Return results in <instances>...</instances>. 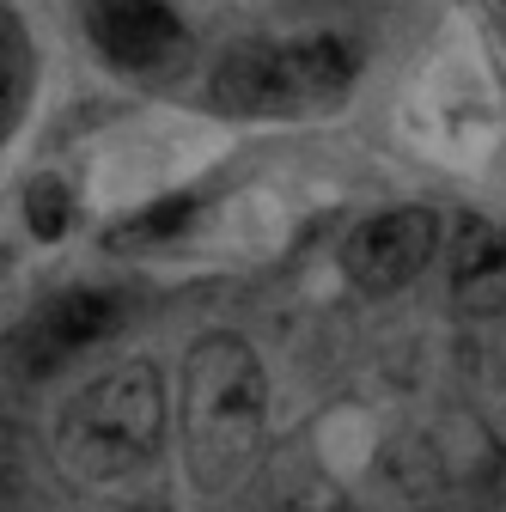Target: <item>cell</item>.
<instances>
[{
    "label": "cell",
    "instance_id": "1",
    "mask_svg": "<svg viewBox=\"0 0 506 512\" xmlns=\"http://www.w3.org/2000/svg\"><path fill=\"white\" fill-rule=\"evenodd\" d=\"M183 464L202 494H232L263 458L269 439V378L244 336H202L183 354L177 391Z\"/></svg>",
    "mask_w": 506,
    "mask_h": 512
},
{
    "label": "cell",
    "instance_id": "2",
    "mask_svg": "<svg viewBox=\"0 0 506 512\" xmlns=\"http://www.w3.org/2000/svg\"><path fill=\"white\" fill-rule=\"evenodd\" d=\"M165 378L147 360L98 372L55 421V464L80 488H122L153 470L165 445Z\"/></svg>",
    "mask_w": 506,
    "mask_h": 512
},
{
    "label": "cell",
    "instance_id": "3",
    "mask_svg": "<svg viewBox=\"0 0 506 512\" xmlns=\"http://www.w3.org/2000/svg\"><path fill=\"white\" fill-rule=\"evenodd\" d=\"M354 86V49L330 31L287 43H244L220 61L214 98L232 116H305Z\"/></svg>",
    "mask_w": 506,
    "mask_h": 512
},
{
    "label": "cell",
    "instance_id": "4",
    "mask_svg": "<svg viewBox=\"0 0 506 512\" xmlns=\"http://www.w3.org/2000/svg\"><path fill=\"white\" fill-rule=\"evenodd\" d=\"M439 256V214L433 208H385L366 214L348 244H342V269L366 293H403L415 275L433 269Z\"/></svg>",
    "mask_w": 506,
    "mask_h": 512
},
{
    "label": "cell",
    "instance_id": "5",
    "mask_svg": "<svg viewBox=\"0 0 506 512\" xmlns=\"http://www.w3.org/2000/svg\"><path fill=\"white\" fill-rule=\"evenodd\" d=\"M86 31L122 74H171L189 43L171 0H86Z\"/></svg>",
    "mask_w": 506,
    "mask_h": 512
},
{
    "label": "cell",
    "instance_id": "6",
    "mask_svg": "<svg viewBox=\"0 0 506 512\" xmlns=\"http://www.w3.org/2000/svg\"><path fill=\"white\" fill-rule=\"evenodd\" d=\"M116 317H122L116 293H68V299L43 305L31 317V330H25V366L49 372L61 360H74L80 348H92V342H104L116 330Z\"/></svg>",
    "mask_w": 506,
    "mask_h": 512
},
{
    "label": "cell",
    "instance_id": "7",
    "mask_svg": "<svg viewBox=\"0 0 506 512\" xmlns=\"http://www.w3.org/2000/svg\"><path fill=\"white\" fill-rule=\"evenodd\" d=\"M452 305L458 317H500L506 311V226L464 220L452 238Z\"/></svg>",
    "mask_w": 506,
    "mask_h": 512
},
{
    "label": "cell",
    "instance_id": "8",
    "mask_svg": "<svg viewBox=\"0 0 506 512\" xmlns=\"http://www.w3.org/2000/svg\"><path fill=\"white\" fill-rule=\"evenodd\" d=\"M25 220H31V232L37 238H61V232H68V189H61L55 177H37L31 183V196H25Z\"/></svg>",
    "mask_w": 506,
    "mask_h": 512
},
{
    "label": "cell",
    "instance_id": "9",
    "mask_svg": "<svg viewBox=\"0 0 506 512\" xmlns=\"http://www.w3.org/2000/svg\"><path fill=\"white\" fill-rule=\"evenodd\" d=\"M183 226H189V202H159V208H147L141 220L122 226V238H129V244H159V238H171V232H183Z\"/></svg>",
    "mask_w": 506,
    "mask_h": 512
},
{
    "label": "cell",
    "instance_id": "10",
    "mask_svg": "<svg viewBox=\"0 0 506 512\" xmlns=\"http://www.w3.org/2000/svg\"><path fill=\"white\" fill-rule=\"evenodd\" d=\"M13 104H19V55H13L7 31H0V128L13 122Z\"/></svg>",
    "mask_w": 506,
    "mask_h": 512
},
{
    "label": "cell",
    "instance_id": "11",
    "mask_svg": "<svg viewBox=\"0 0 506 512\" xmlns=\"http://www.w3.org/2000/svg\"><path fill=\"white\" fill-rule=\"evenodd\" d=\"M281 512H348V506H342L330 488H299V494H293Z\"/></svg>",
    "mask_w": 506,
    "mask_h": 512
},
{
    "label": "cell",
    "instance_id": "12",
    "mask_svg": "<svg viewBox=\"0 0 506 512\" xmlns=\"http://www.w3.org/2000/svg\"><path fill=\"white\" fill-rule=\"evenodd\" d=\"M0 470H7V421H0Z\"/></svg>",
    "mask_w": 506,
    "mask_h": 512
}]
</instances>
